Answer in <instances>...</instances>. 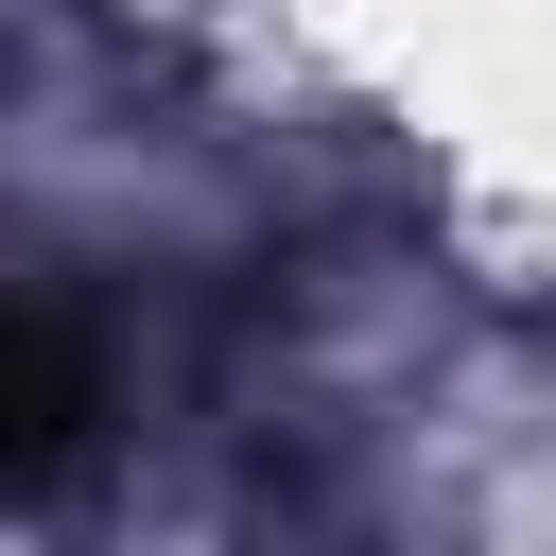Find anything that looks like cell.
Here are the masks:
<instances>
[{
    "mask_svg": "<svg viewBox=\"0 0 556 556\" xmlns=\"http://www.w3.org/2000/svg\"><path fill=\"white\" fill-rule=\"evenodd\" d=\"M70 434H87V348L35 295H0V486H35Z\"/></svg>",
    "mask_w": 556,
    "mask_h": 556,
    "instance_id": "6da1fadb",
    "label": "cell"
}]
</instances>
